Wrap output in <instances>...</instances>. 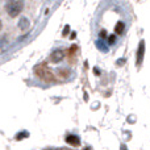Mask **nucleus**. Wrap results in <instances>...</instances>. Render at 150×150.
<instances>
[{"mask_svg":"<svg viewBox=\"0 0 150 150\" xmlns=\"http://www.w3.org/2000/svg\"><path fill=\"white\" fill-rule=\"evenodd\" d=\"M96 45H98L99 49H103V52H107V45L103 42V40H99V41L96 42Z\"/></svg>","mask_w":150,"mask_h":150,"instance_id":"obj_8","label":"nucleus"},{"mask_svg":"<svg viewBox=\"0 0 150 150\" xmlns=\"http://www.w3.org/2000/svg\"><path fill=\"white\" fill-rule=\"evenodd\" d=\"M66 142H67L69 145H71V146H75V148L80 145V140H79V137H78V136H75V134L67 136V137H66Z\"/></svg>","mask_w":150,"mask_h":150,"instance_id":"obj_4","label":"nucleus"},{"mask_svg":"<svg viewBox=\"0 0 150 150\" xmlns=\"http://www.w3.org/2000/svg\"><path fill=\"white\" fill-rule=\"evenodd\" d=\"M65 58V50L62 49H55L54 52L50 54V62L53 63H58Z\"/></svg>","mask_w":150,"mask_h":150,"instance_id":"obj_3","label":"nucleus"},{"mask_svg":"<svg viewBox=\"0 0 150 150\" xmlns=\"http://www.w3.org/2000/svg\"><path fill=\"white\" fill-rule=\"evenodd\" d=\"M36 74L38 75L42 80H45V82H53V80L55 79L52 70H49L46 66H38V67L36 69Z\"/></svg>","mask_w":150,"mask_h":150,"instance_id":"obj_2","label":"nucleus"},{"mask_svg":"<svg viewBox=\"0 0 150 150\" xmlns=\"http://www.w3.org/2000/svg\"><path fill=\"white\" fill-rule=\"evenodd\" d=\"M144 53H145V44H144V41H141L140 45H138V52H137V63H141V61L144 58Z\"/></svg>","mask_w":150,"mask_h":150,"instance_id":"obj_6","label":"nucleus"},{"mask_svg":"<svg viewBox=\"0 0 150 150\" xmlns=\"http://www.w3.org/2000/svg\"><path fill=\"white\" fill-rule=\"evenodd\" d=\"M29 136L28 132H20L18 136H16V140H23V138H26Z\"/></svg>","mask_w":150,"mask_h":150,"instance_id":"obj_9","label":"nucleus"},{"mask_svg":"<svg viewBox=\"0 0 150 150\" xmlns=\"http://www.w3.org/2000/svg\"><path fill=\"white\" fill-rule=\"evenodd\" d=\"M24 0H9L5 4V11H7L8 16L12 18L17 17L24 9Z\"/></svg>","mask_w":150,"mask_h":150,"instance_id":"obj_1","label":"nucleus"},{"mask_svg":"<svg viewBox=\"0 0 150 150\" xmlns=\"http://www.w3.org/2000/svg\"><path fill=\"white\" fill-rule=\"evenodd\" d=\"M17 26L21 29V30H26L30 26V21L28 20V17H21L17 23Z\"/></svg>","mask_w":150,"mask_h":150,"instance_id":"obj_5","label":"nucleus"},{"mask_svg":"<svg viewBox=\"0 0 150 150\" xmlns=\"http://www.w3.org/2000/svg\"><path fill=\"white\" fill-rule=\"evenodd\" d=\"M115 42H116V37H115L113 34L108 36V44H109V45H112V44H115Z\"/></svg>","mask_w":150,"mask_h":150,"instance_id":"obj_10","label":"nucleus"},{"mask_svg":"<svg viewBox=\"0 0 150 150\" xmlns=\"http://www.w3.org/2000/svg\"><path fill=\"white\" fill-rule=\"evenodd\" d=\"M3 29V23H1V20H0V30Z\"/></svg>","mask_w":150,"mask_h":150,"instance_id":"obj_11","label":"nucleus"},{"mask_svg":"<svg viewBox=\"0 0 150 150\" xmlns=\"http://www.w3.org/2000/svg\"><path fill=\"white\" fill-rule=\"evenodd\" d=\"M124 28H125L124 23H122V21H119V23L116 24V26H115V30H116L117 34H122L124 33Z\"/></svg>","mask_w":150,"mask_h":150,"instance_id":"obj_7","label":"nucleus"}]
</instances>
